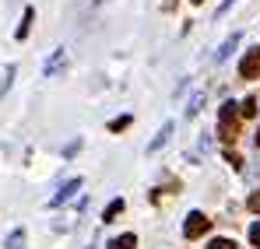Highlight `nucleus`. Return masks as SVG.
Instances as JSON below:
<instances>
[{"label": "nucleus", "mask_w": 260, "mask_h": 249, "mask_svg": "<svg viewBox=\"0 0 260 249\" xmlns=\"http://www.w3.org/2000/svg\"><path fill=\"white\" fill-rule=\"evenodd\" d=\"M204 232H208V218H204L201 210H190V214H186V225H183V235H186V239H201Z\"/></svg>", "instance_id": "f257e3e1"}, {"label": "nucleus", "mask_w": 260, "mask_h": 249, "mask_svg": "<svg viewBox=\"0 0 260 249\" xmlns=\"http://www.w3.org/2000/svg\"><path fill=\"white\" fill-rule=\"evenodd\" d=\"M239 78H246V81H257V78H260V46H257V49H250V53L243 56V63H239Z\"/></svg>", "instance_id": "f03ea898"}, {"label": "nucleus", "mask_w": 260, "mask_h": 249, "mask_svg": "<svg viewBox=\"0 0 260 249\" xmlns=\"http://www.w3.org/2000/svg\"><path fill=\"white\" fill-rule=\"evenodd\" d=\"M78 190H81V179H71V183H63V186H60V193H53V200H49V204H53V207H60V204H67Z\"/></svg>", "instance_id": "7ed1b4c3"}, {"label": "nucleus", "mask_w": 260, "mask_h": 249, "mask_svg": "<svg viewBox=\"0 0 260 249\" xmlns=\"http://www.w3.org/2000/svg\"><path fill=\"white\" fill-rule=\"evenodd\" d=\"M169 137H173V123H166L162 130H158V133H155V140L148 144V155H155V151H162V148L169 144Z\"/></svg>", "instance_id": "20e7f679"}, {"label": "nucleus", "mask_w": 260, "mask_h": 249, "mask_svg": "<svg viewBox=\"0 0 260 249\" xmlns=\"http://www.w3.org/2000/svg\"><path fill=\"white\" fill-rule=\"evenodd\" d=\"M63 63H67V56H63V49H56V53H53V56H49V63H46V78H53V74H56V70H60V67H63Z\"/></svg>", "instance_id": "39448f33"}, {"label": "nucleus", "mask_w": 260, "mask_h": 249, "mask_svg": "<svg viewBox=\"0 0 260 249\" xmlns=\"http://www.w3.org/2000/svg\"><path fill=\"white\" fill-rule=\"evenodd\" d=\"M109 249H137V235H116L113 242H109Z\"/></svg>", "instance_id": "423d86ee"}, {"label": "nucleus", "mask_w": 260, "mask_h": 249, "mask_svg": "<svg viewBox=\"0 0 260 249\" xmlns=\"http://www.w3.org/2000/svg\"><path fill=\"white\" fill-rule=\"evenodd\" d=\"M32 21H36V7H25V18H21V25H18V39H25V35H28Z\"/></svg>", "instance_id": "0eeeda50"}, {"label": "nucleus", "mask_w": 260, "mask_h": 249, "mask_svg": "<svg viewBox=\"0 0 260 249\" xmlns=\"http://www.w3.org/2000/svg\"><path fill=\"white\" fill-rule=\"evenodd\" d=\"M236 46H239V32H232V35H229V39L221 42V49H218V60H229V53H232V49H236Z\"/></svg>", "instance_id": "6e6552de"}, {"label": "nucleus", "mask_w": 260, "mask_h": 249, "mask_svg": "<svg viewBox=\"0 0 260 249\" xmlns=\"http://www.w3.org/2000/svg\"><path fill=\"white\" fill-rule=\"evenodd\" d=\"M218 120H221V126L232 123V120H236V102H225V105H221V113H218Z\"/></svg>", "instance_id": "1a4fd4ad"}, {"label": "nucleus", "mask_w": 260, "mask_h": 249, "mask_svg": "<svg viewBox=\"0 0 260 249\" xmlns=\"http://www.w3.org/2000/svg\"><path fill=\"white\" fill-rule=\"evenodd\" d=\"M116 214H123V200H113L109 207L102 210V221H116Z\"/></svg>", "instance_id": "9d476101"}, {"label": "nucleus", "mask_w": 260, "mask_h": 249, "mask_svg": "<svg viewBox=\"0 0 260 249\" xmlns=\"http://www.w3.org/2000/svg\"><path fill=\"white\" fill-rule=\"evenodd\" d=\"M7 249H25V232H21V228H14V232L7 235Z\"/></svg>", "instance_id": "9b49d317"}, {"label": "nucleus", "mask_w": 260, "mask_h": 249, "mask_svg": "<svg viewBox=\"0 0 260 249\" xmlns=\"http://www.w3.org/2000/svg\"><path fill=\"white\" fill-rule=\"evenodd\" d=\"M201 105H204V95H193V102L186 105V116H197V113H201Z\"/></svg>", "instance_id": "f8f14e48"}, {"label": "nucleus", "mask_w": 260, "mask_h": 249, "mask_svg": "<svg viewBox=\"0 0 260 249\" xmlns=\"http://www.w3.org/2000/svg\"><path fill=\"white\" fill-rule=\"evenodd\" d=\"M130 126V116H120V120H113V123H109V130H113V133H120V130H127Z\"/></svg>", "instance_id": "ddd939ff"}, {"label": "nucleus", "mask_w": 260, "mask_h": 249, "mask_svg": "<svg viewBox=\"0 0 260 249\" xmlns=\"http://www.w3.org/2000/svg\"><path fill=\"white\" fill-rule=\"evenodd\" d=\"M208 249H236V242H232V239H211Z\"/></svg>", "instance_id": "4468645a"}, {"label": "nucleus", "mask_w": 260, "mask_h": 249, "mask_svg": "<svg viewBox=\"0 0 260 249\" xmlns=\"http://www.w3.org/2000/svg\"><path fill=\"white\" fill-rule=\"evenodd\" d=\"M225 162H229L232 168H243V158H239L236 151H225Z\"/></svg>", "instance_id": "2eb2a0df"}, {"label": "nucleus", "mask_w": 260, "mask_h": 249, "mask_svg": "<svg viewBox=\"0 0 260 249\" xmlns=\"http://www.w3.org/2000/svg\"><path fill=\"white\" fill-rule=\"evenodd\" d=\"M253 113H257V98H246L243 102V116H253Z\"/></svg>", "instance_id": "dca6fc26"}, {"label": "nucleus", "mask_w": 260, "mask_h": 249, "mask_svg": "<svg viewBox=\"0 0 260 249\" xmlns=\"http://www.w3.org/2000/svg\"><path fill=\"white\" fill-rule=\"evenodd\" d=\"M78 148H81V140H71V144H67V151H63V158H74V155H78Z\"/></svg>", "instance_id": "f3484780"}, {"label": "nucleus", "mask_w": 260, "mask_h": 249, "mask_svg": "<svg viewBox=\"0 0 260 249\" xmlns=\"http://www.w3.org/2000/svg\"><path fill=\"white\" fill-rule=\"evenodd\" d=\"M250 242L260 246V221H257V225H250Z\"/></svg>", "instance_id": "a211bd4d"}, {"label": "nucleus", "mask_w": 260, "mask_h": 249, "mask_svg": "<svg viewBox=\"0 0 260 249\" xmlns=\"http://www.w3.org/2000/svg\"><path fill=\"white\" fill-rule=\"evenodd\" d=\"M250 210H257V214H260V190L253 193V197H250Z\"/></svg>", "instance_id": "6ab92c4d"}, {"label": "nucleus", "mask_w": 260, "mask_h": 249, "mask_svg": "<svg viewBox=\"0 0 260 249\" xmlns=\"http://www.w3.org/2000/svg\"><path fill=\"white\" fill-rule=\"evenodd\" d=\"M257 148H260V130H257Z\"/></svg>", "instance_id": "aec40b11"}, {"label": "nucleus", "mask_w": 260, "mask_h": 249, "mask_svg": "<svg viewBox=\"0 0 260 249\" xmlns=\"http://www.w3.org/2000/svg\"><path fill=\"white\" fill-rule=\"evenodd\" d=\"M193 4H204V0H193Z\"/></svg>", "instance_id": "412c9836"}]
</instances>
